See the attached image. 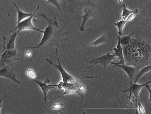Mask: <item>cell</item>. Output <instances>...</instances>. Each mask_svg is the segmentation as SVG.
I'll return each instance as SVG.
<instances>
[{"mask_svg":"<svg viewBox=\"0 0 151 114\" xmlns=\"http://www.w3.org/2000/svg\"><path fill=\"white\" fill-rule=\"evenodd\" d=\"M151 45L145 40L131 39L130 44L123 47L124 60L127 65L140 68L151 65Z\"/></svg>","mask_w":151,"mask_h":114,"instance_id":"obj_1","label":"cell"},{"mask_svg":"<svg viewBox=\"0 0 151 114\" xmlns=\"http://www.w3.org/2000/svg\"><path fill=\"white\" fill-rule=\"evenodd\" d=\"M40 15L47 21L48 26L44 31V35L40 42L37 46L27 47V49L45 48L48 46V44L52 43V40H55V39H56V35H58V34L60 32L58 29L60 27L55 19H53L48 18L44 14H41Z\"/></svg>","mask_w":151,"mask_h":114,"instance_id":"obj_2","label":"cell"},{"mask_svg":"<svg viewBox=\"0 0 151 114\" xmlns=\"http://www.w3.org/2000/svg\"><path fill=\"white\" fill-rule=\"evenodd\" d=\"M40 9V6L37 5V8H36V10L35 11L34 13L32 14V15L31 16L26 18L25 19H24L23 21H21V22L17 24V26L16 27H15L14 29H13L12 31H11L9 34L11 33L13 31H15L16 29H18L19 32L23 31H34L35 32H41V33H44V31L38 28L35 27L34 26V24H32V18L35 16V14L37 13V11Z\"/></svg>","mask_w":151,"mask_h":114,"instance_id":"obj_3","label":"cell"},{"mask_svg":"<svg viewBox=\"0 0 151 114\" xmlns=\"http://www.w3.org/2000/svg\"><path fill=\"white\" fill-rule=\"evenodd\" d=\"M56 54L57 58L58 60V65H56L55 63H53L52 61H50L48 59H46V60L50 63V65H53V66H55L57 69H58L59 71L61 73L63 82H66V83H76V82L79 81V80L76 79L71 75H70L69 73H68L66 71L64 70V68L63 67V66H61V63H60V60L59 59V57H58V52L57 48H56Z\"/></svg>","mask_w":151,"mask_h":114,"instance_id":"obj_4","label":"cell"},{"mask_svg":"<svg viewBox=\"0 0 151 114\" xmlns=\"http://www.w3.org/2000/svg\"><path fill=\"white\" fill-rule=\"evenodd\" d=\"M1 59L0 60V66L10 65L14 60H20V55L16 49L6 50L3 52Z\"/></svg>","mask_w":151,"mask_h":114,"instance_id":"obj_5","label":"cell"},{"mask_svg":"<svg viewBox=\"0 0 151 114\" xmlns=\"http://www.w3.org/2000/svg\"><path fill=\"white\" fill-rule=\"evenodd\" d=\"M116 57V56L114 53L111 54V53H107L106 54L100 56L99 57L94 58L90 62V63L92 64V65L87 69V70L85 71V72H86L87 71L91 69L92 67H93V66L98 64L102 65L104 66V67L105 68L113 60H115Z\"/></svg>","mask_w":151,"mask_h":114,"instance_id":"obj_6","label":"cell"},{"mask_svg":"<svg viewBox=\"0 0 151 114\" xmlns=\"http://www.w3.org/2000/svg\"><path fill=\"white\" fill-rule=\"evenodd\" d=\"M58 93L61 88L65 89V92H64V93L62 94L61 96H60V97H58V98H60V97L63 96L64 95H66V94L77 93L82 97V99H83L82 94L81 93V92L79 91L78 87L74 85V84L72 83H66V82H63V81H61L58 84Z\"/></svg>","mask_w":151,"mask_h":114,"instance_id":"obj_7","label":"cell"},{"mask_svg":"<svg viewBox=\"0 0 151 114\" xmlns=\"http://www.w3.org/2000/svg\"><path fill=\"white\" fill-rule=\"evenodd\" d=\"M131 85L130 88L128 89V90H125L124 91H122V92H124L126 93L127 92H129L130 93V96L129 97V100H130L131 98V96L132 95H133L135 96L136 98V114H138V111H137V104H138V98L139 97V94L140 93L141 90L142 89L143 87L145 86V85L147 84L151 83V81L150 80L149 82H147L146 83L142 84H139L135 83H133L132 81L130 80Z\"/></svg>","mask_w":151,"mask_h":114,"instance_id":"obj_8","label":"cell"},{"mask_svg":"<svg viewBox=\"0 0 151 114\" xmlns=\"http://www.w3.org/2000/svg\"><path fill=\"white\" fill-rule=\"evenodd\" d=\"M19 32L18 31L12 35L8 37H3V50L4 52L6 50L16 49L15 47V41L17 36L19 34Z\"/></svg>","mask_w":151,"mask_h":114,"instance_id":"obj_9","label":"cell"},{"mask_svg":"<svg viewBox=\"0 0 151 114\" xmlns=\"http://www.w3.org/2000/svg\"><path fill=\"white\" fill-rule=\"evenodd\" d=\"M32 80L36 82L37 83V85H39V86H40V89H42V91L43 93H44V100L45 101H47V95L48 91L50 89H52L55 88L58 86V84H57V85H48L47 83H50V79L45 80L44 82H40L39 81L36 80L35 79H34V80Z\"/></svg>","mask_w":151,"mask_h":114,"instance_id":"obj_10","label":"cell"},{"mask_svg":"<svg viewBox=\"0 0 151 114\" xmlns=\"http://www.w3.org/2000/svg\"><path fill=\"white\" fill-rule=\"evenodd\" d=\"M0 77H3L10 79L14 82H16L21 85V84L19 81L16 78V74L13 72V71L10 69L8 66H6L5 67L0 69Z\"/></svg>","mask_w":151,"mask_h":114,"instance_id":"obj_11","label":"cell"},{"mask_svg":"<svg viewBox=\"0 0 151 114\" xmlns=\"http://www.w3.org/2000/svg\"><path fill=\"white\" fill-rule=\"evenodd\" d=\"M110 64L114 65V67H120L121 69H123L128 75L129 78L130 79V80H133L135 72L136 71V68L132 66H129L127 65H125V64L123 65H117L115 63L112 62H111Z\"/></svg>","mask_w":151,"mask_h":114,"instance_id":"obj_12","label":"cell"},{"mask_svg":"<svg viewBox=\"0 0 151 114\" xmlns=\"http://www.w3.org/2000/svg\"><path fill=\"white\" fill-rule=\"evenodd\" d=\"M114 54H115L116 57H117L119 59V62L115 63L117 65H125V61L124 60L123 53V47L121 45L119 40L118 42L117 45L116 47L114 48Z\"/></svg>","mask_w":151,"mask_h":114,"instance_id":"obj_13","label":"cell"},{"mask_svg":"<svg viewBox=\"0 0 151 114\" xmlns=\"http://www.w3.org/2000/svg\"><path fill=\"white\" fill-rule=\"evenodd\" d=\"M133 34L134 32H132V34L129 35L125 36V37H118L117 38V39L119 40L121 46H123V47L126 46L130 44L131 42V37Z\"/></svg>","mask_w":151,"mask_h":114,"instance_id":"obj_14","label":"cell"},{"mask_svg":"<svg viewBox=\"0 0 151 114\" xmlns=\"http://www.w3.org/2000/svg\"><path fill=\"white\" fill-rule=\"evenodd\" d=\"M14 5H15V7H16L17 11H18V16L17 24L19 23V22H21V21H23V20L25 19L26 18L31 16L32 15V14H28V13H24V12H23V11H22L21 10H19V9L18 6L16 5V4L15 3H14Z\"/></svg>","mask_w":151,"mask_h":114,"instance_id":"obj_15","label":"cell"},{"mask_svg":"<svg viewBox=\"0 0 151 114\" xmlns=\"http://www.w3.org/2000/svg\"><path fill=\"white\" fill-rule=\"evenodd\" d=\"M126 20L122 19L121 21H118L116 23L114 24V26H116L118 27V34H119V37H122V34H123V30L124 29V27L125 26L126 24L127 23Z\"/></svg>","mask_w":151,"mask_h":114,"instance_id":"obj_16","label":"cell"},{"mask_svg":"<svg viewBox=\"0 0 151 114\" xmlns=\"http://www.w3.org/2000/svg\"><path fill=\"white\" fill-rule=\"evenodd\" d=\"M151 65H147L145 67H143V68H141V70L139 73L136 76V78L134 81V83H136L139 79H140V77L145 74V73L151 71Z\"/></svg>","mask_w":151,"mask_h":114,"instance_id":"obj_17","label":"cell"},{"mask_svg":"<svg viewBox=\"0 0 151 114\" xmlns=\"http://www.w3.org/2000/svg\"><path fill=\"white\" fill-rule=\"evenodd\" d=\"M85 14L83 16V22H82V24L81 25V27H80V29L81 31L83 32L84 31H85V26L86 22L88 21L89 18L90 16V14H91V11L90 10H87V9H85Z\"/></svg>","mask_w":151,"mask_h":114,"instance_id":"obj_18","label":"cell"},{"mask_svg":"<svg viewBox=\"0 0 151 114\" xmlns=\"http://www.w3.org/2000/svg\"><path fill=\"white\" fill-rule=\"evenodd\" d=\"M123 12L122 14V19H124V20H126L129 15H131L132 13H135V11L137 10V9H136L133 11H130L127 9L125 5L123 6Z\"/></svg>","mask_w":151,"mask_h":114,"instance_id":"obj_19","label":"cell"},{"mask_svg":"<svg viewBox=\"0 0 151 114\" xmlns=\"http://www.w3.org/2000/svg\"><path fill=\"white\" fill-rule=\"evenodd\" d=\"M105 42V38L104 37V35H102V37H99V39H97V40L94 42H92L89 45H93L94 47H97L98 45H101V44H104Z\"/></svg>","mask_w":151,"mask_h":114,"instance_id":"obj_20","label":"cell"},{"mask_svg":"<svg viewBox=\"0 0 151 114\" xmlns=\"http://www.w3.org/2000/svg\"><path fill=\"white\" fill-rule=\"evenodd\" d=\"M27 74L28 77H29V78L32 80L35 79V78L37 77V74L35 72V71L32 69H29V70L27 71Z\"/></svg>","mask_w":151,"mask_h":114,"instance_id":"obj_21","label":"cell"},{"mask_svg":"<svg viewBox=\"0 0 151 114\" xmlns=\"http://www.w3.org/2000/svg\"><path fill=\"white\" fill-rule=\"evenodd\" d=\"M47 2L48 3L50 4L56 6V8L58 9L60 11H61L60 3H59V0H47Z\"/></svg>","mask_w":151,"mask_h":114,"instance_id":"obj_22","label":"cell"},{"mask_svg":"<svg viewBox=\"0 0 151 114\" xmlns=\"http://www.w3.org/2000/svg\"><path fill=\"white\" fill-rule=\"evenodd\" d=\"M139 11H139V10L138 9H137V10L136 11H135V13H132L131 15H129L126 20L127 22L133 21V20L135 19L137 15L138 14Z\"/></svg>","mask_w":151,"mask_h":114,"instance_id":"obj_23","label":"cell"},{"mask_svg":"<svg viewBox=\"0 0 151 114\" xmlns=\"http://www.w3.org/2000/svg\"><path fill=\"white\" fill-rule=\"evenodd\" d=\"M138 108L139 109V111L140 114H146L145 110H144V107H143V106H142V104H141V103H138V104H137V110H138Z\"/></svg>","mask_w":151,"mask_h":114,"instance_id":"obj_24","label":"cell"},{"mask_svg":"<svg viewBox=\"0 0 151 114\" xmlns=\"http://www.w3.org/2000/svg\"><path fill=\"white\" fill-rule=\"evenodd\" d=\"M63 107V103H56L53 105L52 106L53 109L55 110H58Z\"/></svg>","mask_w":151,"mask_h":114,"instance_id":"obj_25","label":"cell"},{"mask_svg":"<svg viewBox=\"0 0 151 114\" xmlns=\"http://www.w3.org/2000/svg\"><path fill=\"white\" fill-rule=\"evenodd\" d=\"M78 89L79 90V91L81 92V93L82 94L85 92L86 88H85L84 86H83V85H81V86H79Z\"/></svg>","mask_w":151,"mask_h":114,"instance_id":"obj_26","label":"cell"},{"mask_svg":"<svg viewBox=\"0 0 151 114\" xmlns=\"http://www.w3.org/2000/svg\"><path fill=\"white\" fill-rule=\"evenodd\" d=\"M32 53L31 52H27L26 53V56H27V57H31L32 56Z\"/></svg>","mask_w":151,"mask_h":114,"instance_id":"obj_27","label":"cell"},{"mask_svg":"<svg viewBox=\"0 0 151 114\" xmlns=\"http://www.w3.org/2000/svg\"><path fill=\"white\" fill-rule=\"evenodd\" d=\"M3 101V98H2L1 100H0V109H1V108L2 107V102Z\"/></svg>","mask_w":151,"mask_h":114,"instance_id":"obj_28","label":"cell"},{"mask_svg":"<svg viewBox=\"0 0 151 114\" xmlns=\"http://www.w3.org/2000/svg\"><path fill=\"white\" fill-rule=\"evenodd\" d=\"M119 3L121 4H122L123 2V0H119Z\"/></svg>","mask_w":151,"mask_h":114,"instance_id":"obj_29","label":"cell"}]
</instances>
